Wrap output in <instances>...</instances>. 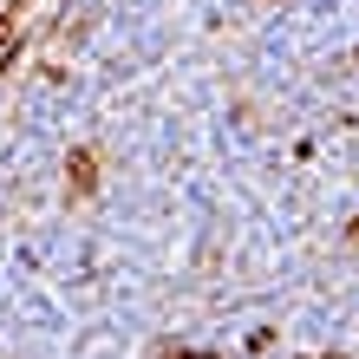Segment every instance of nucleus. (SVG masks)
Here are the masks:
<instances>
[{"mask_svg":"<svg viewBox=\"0 0 359 359\" xmlns=\"http://www.w3.org/2000/svg\"><path fill=\"white\" fill-rule=\"evenodd\" d=\"M7 46H13V20H0V59H7Z\"/></svg>","mask_w":359,"mask_h":359,"instance_id":"f257e3e1","label":"nucleus"}]
</instances>
